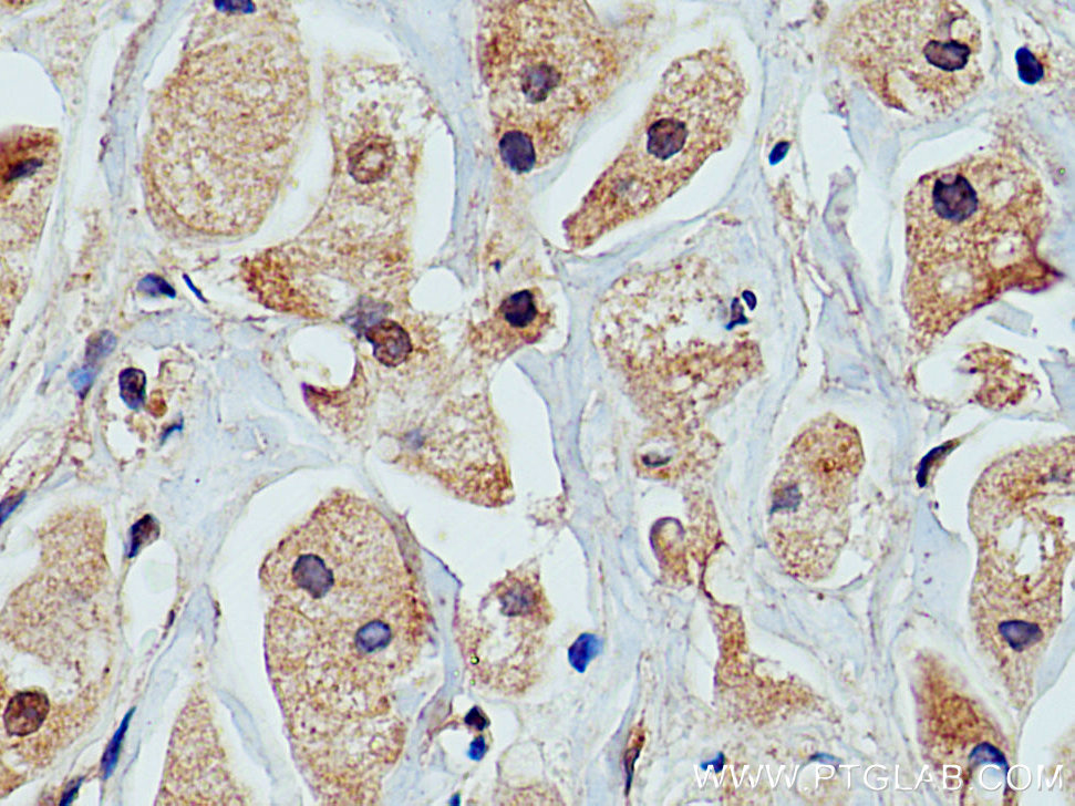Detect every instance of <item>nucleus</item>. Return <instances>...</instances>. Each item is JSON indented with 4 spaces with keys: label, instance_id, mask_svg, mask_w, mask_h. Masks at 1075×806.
<instances>
[{
    "label": "nucleus",
    "instance_id": "1",
    "mask_svg": "<svg viewBox=\"0 0 1075 806\" xmlns=\"http://www.w3.org/2000/svg\"><path fill=\"white\" fill-rule=\"evenodd\" d=\"M268 674L291 752L324 805H374L406 726L400 682L423 641L424 608L385 516L339 490L268 552Z\"/></svg>",
    "mask_w": 1075,
    "mask_h": 806
},
{
    "label": "nucleus",
    "instance_id": "2",
    "mask_svg": "<svg viewBox=\"0 0 1075 806\" xmlns=\"http://www.w3.org/2000/svg\"><path fill=\"white\" fill-rule=\"evenodd\" d=\"M309 73L285 2H208L156 104L146 180L186 226L257 225L286 178L309 111Z\"/></svg>",
    "mask_w": 1075,
    "mask_h": 806
},
{
    "label": "nucleus",
    "instance_id": "3",
    "mask_svg": "<svg viewBox=\"0 0 1075 806\" xmlns=\"http://www.w3.org/2000/svg\"><path fill=\"white\" fill-rule=\"evenodd\" d=\"M479 30L502 159L526 173L560 155L611 90L626 54L581 1L486 2Z\"/></svg>",
    "mask_w": 1075,
    "mask_h": 806
},
{
    "label": "nucleus",
    "instance_id": "4",
    "mask_svg": "<svg viewBox=\"0 0 1075 806\" xmlns=\"http://www.w3.org/2000/svg\"><path fill=\"white\" fill-rule=\"evenodd\" d=\"M745 93L724 49L673 62L623 149L568 219L569 244L585 248L678 192L728 142Z\"/></svg>",
    "mask_w": 1075,
    "mask_h": 806
},
{
    "label": "nucleus",
    "instance_id": "5",
    "mask_svg": "<svg viewBox=\"0 0 1075 806\" xmlns=\"http://www.w3.org/2000/svg\"><path fill=\"white\" fill-rule=\"evenodd\" d=\"M324 86L334 172L311 230L349 241L382 240L397 229L414 178L416 89L396 66L363 60L335 64Z\"/></svg>",
    "mask_w": 1075,
    "mask_h": 806
},
{
    "label": "nucleus",
    "instance_id": "6",
    "mask_svg": "<svg viewBox=\"0 0 1075 806\" xmlns=\"http://www.w3.org/2000/svg\"><path fill=\"white\" fill-rule=\"evenodd\" d=\"M911 262L972 255L1004 290L1042 287L1051 270L1036 256L1045 195L1035 172L1009 151L974 155L921 176L907 194Z\"/></svg>",
    "mask_w": 1075,
    "mask_h": 806
},
{
    "label": "nucleus",
    "instance_id": "7",
    "mask_svg": "<svg viewBox=\"0 0 1075 806\" xmlns=\"http://www.w3.org/2000/svg\"><path fill=\"white\" fill-rule=\"evenodd\" d=\"M831 52L888 106L934 117L983 81L981 28L955 1H867L839 23Z\"/></svg>",
    "mask_w": 1075,
    "mask_h": 806
},
{
    "label": "nucleus",
    "instance_id": "8",
    "mask_svg": "<svg viewBox=\"0 0 1075 806\" xmlns=\"http://www.w3.org/2000/svg\"><path fill=\"white\" fill-rule=\"evenodd\" d=\"M1074 454L1066 436L1005 454L982 473L969 503L976 582L1005 583L1025 561L1063 575L1074 552Z\"/></svg>",
    "mask_w": 1075,
    "mask_h": 806
},
{
    "label": "nucleus",
    "instance_id": "9",
    "mask_svg": "<svg viewBox=\"0 0 1075 806\" xmlns=\"http://www.w3.org/2000/svg\"><path fill=\"white\" fill-rule=\"evenodd\" d=\"M864 463L858 431L833 414L807 423L786 450L769 490L767 536L797 574L817 577L834 565Z\"/></svg>",
    "mask_w": 1075,
    "mask_h": 806
},
{
    "label": "nucleus",
    "instance_id": "10",
    "mask_svg": "<svg viewBox=\"0 0 1075 806\" xmlns=\"http://www.w3.org/2000/svg\"><path fill=\"white\" fill-rule=\"evenodd\" d=\"M1003 291L980 258L952 255L911 262L905 301L913 330L931 341Z\"/></svg>",
    "mask_w": 1075,
    "mask_h": 806
},
{
    "label": "nucleus",
    "instance_id": "11",
    "mask_svg": "<svg viewBox=\"0 0 1075 806\" xmlns=\"http://www.w3.org/2000/svg\"><path fill=\"white\" fill-rule=\"evenodd\" d=\"M58 140L41 128H20L1 141V202L7 217H22L34 227L56 175Z\"/></svg>",
    "mask_w": 1075,
    "mask_h": 806
},
{
    "label": "nucleus",
    "instance_id": "12",
    "mask_svg": "<svg viewBox=\"0 0 1075 806\" xmlns=\"http://www.w3.org/2000/svg\"><path fill=\"white\" fill-rule=\"evenodd\" d=\"M549 311L542 299L525 289L508 296L479 329L485 352L506 354L535 342L545 331Z\"/></svg>",
    "mask_w": 1075,
    "mask_h": 806
},
{
    "label": "nucleus",
    "instance_id": "13",
    "mask_svg": "<svg viewBox=\"0 0 1075 806\" xmlns=\"http://www.w3.org/2000/svg\"><path fill=\"white\" fill-rule=\"evenodd\" d=\"M50 711L48 696L39 691H23L13 695L4 710L6 731L14 736H28L38 731Z\"/></svg>",
    "mask_w": 1075,
    "mask_h": 806
},
{
    "label": "nucleus",
    "instance_id": "14",
    "mask_svg": "<svg viewBox=\"0 0 1075 806\" xmlns=\"http://www.w3.org/2000/svg\"><path fill=\"white\" fill-rule=\"evenodd\" d=\"M373 355L383 365L396 366L411 353L412 344L406 331L393 320H382L366 331Z\"/></svg>",
    "mask_w": 1075,
    "mask_h": 806
},
{
    "label": "nucleus",
    "instance_id": "15",
    "mask_svg": "<svg viewBox=\"0 0 1075 806\" xmlns=\"http://www.w3.org/2000/svg\"><path fill=\"white\" fill-rule=\"evenodd\" d=\"M121 396L131 409H138L145 396V375L141 370L126 369L120 374Z\"/></svg>",
    "mask_w": 1075,
    "mask_h": 806
},
{
    "label": "nucleus",
    "instance_id": "16",
    "mask_svg": "<svg viewBox=\"0 0 1075 806\" xmlns=\"http://www.w3.org/2000/svg\"><path fill=\"white\" fill-rule=\"evenodd\" d=\"M1017 73L1022 82L1026 84L1037 83L1044 75L1042 63L1027 48H1020L1015 53Z\"/></svg>",
    "mask_w": 1075,
    "mask_h": 806
},
{
    "label": "nucleus",
    "instance_id": "17",
    "mask_svg": "<svg viewBox=\"0 0 1075 806\" xmlns=\"http://www.w3.org/2000/svg\"><path fill=\"white\" fill-rule=\"evenodd\" d=\"M157 533H158V526H157L155 519H153L151 516H145L141 520H138L131 528V538H130L131 539V545H130L131 554L136 552L137 549L143 544L147 542L149 538L155 537L157 535Z\"/></svg>",
    "mask_w": 1075,
    "mask_h": 806
},
{
    "label": "nucleus",
    "instance_id": "18",
    "mask_svg": "<svg viewBox=\"0 0 1075 806\" xmlns=\"http://www.w3.org/2000/svg\"><path fill=\"white\" fill-rule=\"evenodd\" d=\"M138 291L146 294H152V296H157V294H163L168 297L175 296L174 289L164 279L152 275L146 276L139 281Z\"/></svg>",
    "mask_w": 1075,
    "mask_h": 806
},
{
    "label": "nucleus",
    "instance_id": "19",
    "mask_svg": "<svg viewBox=\"0 0 1075 806\" xmlns=\"http://www.w3.org/2000/svg\"><path fill=\"white\" fill-rule=\"evenodd\" d=\"M115 338L110 332H102L87 348L89 359L97 360L113 350Z\"/></svg>",
    "mask_w": 1075,
    "mask_h": 806
},
{
    "label": "nucleus",
    "instance_id": "20",
    "mask_svg": "<svg viewBox=\"0 0 1075 806\" xmlns=\"http://www.w3.org/2000/svg\"><path fill=\"white\" fill-rule=\"evenodd\" d=\"M70 380L77 391H83L91 384L93 373L85 369L79 370L70 375Z\"/></svg>",
    "mask_w": 1075,
    "mask_h": 806
},
{
    "label": "nucleus",
    "instance_id": "21",
    "mask_svg": "<svg viewBox=\"0 0 1075 806\" xmlns=\"http://www.w3.org/2000/svg\"><path fill=\"white\" fill-rule=\"evenodd\" d=\"M22 498H23V494L20 495L19 497L18 496L10 497V498L6 499L4 502H2V504H1L2 521L21 503Z\"/></svg>",
    "mask_w": 1075,
    "mask_h": 806
}]
</instances>
